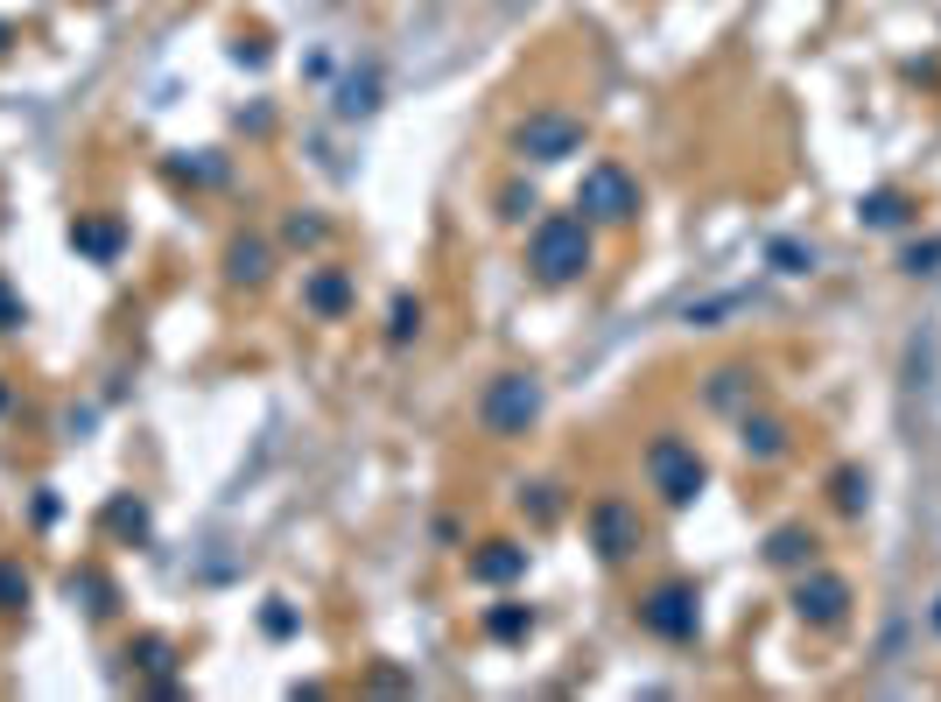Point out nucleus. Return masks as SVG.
Instances as JSON below:
<instances>
[{
    "instance_id": "ddd939ff",
    "label": "nucleus",
    "mask_w": 941,
    "mask_h": 702,
    "mask_svg": "<svg viewBox=\"0 0 941 702\" xmlns=\"http://www.w3.org/2000/svg\"><path fill=\"white\" fill-rule=\"evenodd\" d=\"M745 450H752V457H780V450H787V429H780V422H752V414H745Z\"/></svg>"
},
{
    "instance_id": "4468645a",
    "label": "nucleus",
    "mask_w": 941,
    "mask_h": 702,
    "mask_svg": "<svg viewBox=\"0 0 941 702\" xmlns=\"http://www.w3.org/2000/svg\"><path fill=\"white\" fill-rule=\"evenodd\" d=\"M773 268H780V274H809L815 253H809V246H794V239H773Z\"/></svg>"
},
{
    "instance_id": "0eeeda50",
    "label": "nucleus",
    "mask_w": 941,
    "mask_h": 702,
    "mask_svg": "<svg viewBox=\"0 0 941 702\" xmlns=\"http://www.w3.org/2000/svg\"><path fill=\"white\" fill-rule=\"evenodd\" d=\"M843 612H851V583L830 576V569L794 591V618H801V625H843Z\"/></svg>"
},
{
    "instance_id": "20e7f679",
    "label": "nucleus",
    "mask_w": 941,
    "mask_h": 702,
    "mask_svg": "<svg viewBox=\"0 0 941 702\" xmlns=\"http://www.w3.org/2000/svg\"><path fill=\"white\" fill-rule=\"evenodd\" d=\"M576 212H590V218H605V225H625L632 212H640V183H632L619 162H598L584 176V190H576Z\"/></svg>"
},
{
    "instance_id": "9d476101",
    "label": "nucleus",
    "mask_w": 941,
    "mask_h": 702,
    "mask_svg": "<svg viewBox=\"0 0 941 702\" xmlns=\"http://www.w3.org/2000/svg\"><path fill=\"white\" fill-rule=\"evenodd\" d=\"M527 569V548H513V541H492L485 555H471V576L478 583H513Z\"/></svg>"
},
{
    "instance_id": "39448f33",
    "label": "nucleus",
    "mask_w": 941,
    "mask_h": 702,
    "mask_svg": "<svg viewBox=\"0 0 941 702\" xmlns=\"http://www.w3.org/2000/svg\"><path fill=\"white\" fill-rule=\"evenodd\" d=\"M513 148L534 162H563L584 148V120H563V112H534V120H521V134H513Z\"/></svg>"
},
{
    "instance_id": "aec40b11",
    "label": "nucleus",
    "mask_w": 941,
    "mask_h": 702,
    "mask_svg": "<svg viewBox=\"0 0 941 702\" xmlns=\"http://www.w3.org/2000/svg\"><path fill=\"white\" fill-rule=\"evenodd\" d=\"M14 597H29V576H14V569H0V604L14 612Z\"/></svg>"
},
{
    "instance_id": "6e6552de",
    "label": "nucleus",
    "mask_w": 941,
    "mask_h": 702,
    "mask_svg": "<svg viewBox=\"0 0 941 702\" xmlns=\"http://www.w3.org/2000/svg\"><path fill=\"white\" fill-rule=\"evenodd\" d=\"M590 534H598V548H605V562H625L632 548H640V514H625L619 499H605L598 514H590Z\"/></svg>"
},
{
    "instance_id": "9b49d317",
    "label": "nucleus",
    "mask_w": 941,
    "mask_h": 702,
    "mask_svg": "<svg viewBox=\"0 0 941 702\" xmlns=\"http://www.w3.org/2000/svg\"><path fill=\"white\" fill-rule=\"evenodd\" d=\"M766 555H773L780 569H794V562H809V555H815V541L801 534V527H780V534L766 541Z\"/></svg>"
},
{
    "instance_id": "6ab92c4d",
    "label": "nucleus",
    "mask_w": 941,
    "mask_h": 702,
    "mask_svg": "<svg viewBox=\"0 0 941 702\" xmlns=\"http://www.w3.org/2000/svg\"><path fill=\"white\" fill-rule=\"evenodd\" d=\"M492 633L499 639H521L527 633V612H513V604H506V612H492Z\"/></svg>"
},
{
    "instance_id": "f257e3e1",
    "label": "nucleus",
    "mask_w": 941,
    "mask_h": 702,
    "mask_svg": "<svg viewBox=\"0 0 941 702\" xmlns=\"http://www.w3.org/2000/svg\"><path fill=\"white\" fill-rule=\"evenodd\" d=\"M527 268L542 274L548 289H563V281L590 274V225L569 218V212L542 218V225H534V239H527Z\"/></svg>"
},
{
    "instance_id": "dca6fc26",
    "label": "nucleus",
    "mask_w": 941,
    "mask_h": 702,
    "mask_svg": "<svg viewBox=\"0 0 941 702\" xmlns=\"http://www.w3.org/2000/svg\"><path fill=\"white\" fill-rule=\"evenodd\" d=\"M415 331H421V302H408V295H400V302H394V324H387V337H394V345H408Z\"/></svg>"
},
{
    "instance_id": "f03ea898",
    "label": "nucleus",
    "mask_w": 941,
    "mask_h": 702,
    "mask_svg": "<svg viewBox=\"0 0 941 702\" xmlns=\"http://www.w3.org/2000/svg\"><path fill=\"white\" fill-rule=\"evenodd\" d=\"M542 414V379L527 372H506L485 387V408H478V422H485L492 435H527V422Z\"/></svg>"
},
{
    "instance_id": "f3484780",
    "label": "nucleus",
    "mask_w": 941,
    "mask_h": 702,
    "mask_svg": "<svg viewBox=\"0 0 941 702\" xmlns=\"http://www.w3.org/2000/svg\"><path fill=\"white\" fill-rule=\"evenodd\" d=\"M836 506L843 514H864V478L857 471H836Z\"/></svg>"
},
{
    "instance_id": "2eb2a0df",
    "label": "nucleus",
    "mask_w": 941,
    "mask_h": 702,
    "mask_svg": "<svg viewBox=\"0 0 941 702\" xmlns=\"http://www.w3.org/2000/svg\"><path fill=\"white\" fill-rule=\"evenodd\" d=\"M338 112L352 120V112H373V71H359L352 85H344V99H338Z\"/></svg>"
},
{
    "instance_id": "412c9836",
    "label": "nucleus",
    "mask_w": 941,
    "mask_h": 702,
    "mask_svg": "<svg viewBox=\"0 0 941 702\" xmlns=\"http://www.w3.org/2000/svg\"><path fill=\"white\" fill-rule=\"evenodd\" d=\"M78 246H85V253H113V233H106V225H85Z\"/></svg>"
},
{
    "instance_id": "1a4fd4ad",
    "label": "nucleus",
    "mask_w": 941,
    "mask_h": 702,
    "mask_svg": "<svg viewBox=\"0 0 941 702\" xmlns=\"http://www.w3.org/2000/svg\"><path fill=\"white\" fill-rule=\"evenodd\" d=\"M857 218L872 225V233H899V225L913 218V197L907 190H872V197H857Z\"/></svg>"
},
{
    "instance_id": "423d86ee",
    "label": "nucleus",
    "mask_w": 941,
    "mask_h": 702,
    "mask_svg": "<svg viewBox=\"0 0 941 702\" xmlns=\"http://www.w3.org/2000/svg\"><path fill=\"white\" fill-rule=\"evenodd\" d=\"M640 625L646 633H661V639H696V591H688V583H661L654 597L640 604Z\"/></svg>"
},
{
    "instance_id": "4be33fe9",
    "label": "nucleus",
    "mask_w": 941,
    "mask_h": 702,
    "mask_svg": "<svg viewBox=\"0 0 941 702\" xmlns=\"http://www.w3.org/2000/svg\"><path fill=\"white\" fill-rule=\"evenodd\" d=\"M934 260H941V246H913V253H907V274H928Z\"/></svg>"
},
{
    "instance_id": "5701e85b",
    "label": "nucleus",
    "mask_w": 941,
    "mask_h": 702,
    "mask_svg": "<svg viewBox=\"0 0 941 702\" xmlns=\"http://www.w3.org/2000/svg\"><path fill=\"white\" fill-rule=\"evenodd\" d=\"M934 625H941V612H934Z\"/></svg>"
},
{
    "instance_id": "a211bd4d",
    "label": "nucleus",
    "mask_w": 941,
    "mask_h": 702,
    "mask_svg": "<svg viewBox=\"0 0 941 702\" xmlns=\"http://www.w3.org/2000/svg\"><path fill=\"white\" fill-rule=\"evenodd\" d=\"M260 246H233V281H260Z\"/></svg>"
},
{
    "instance_id": "f8f14e48",
    "label": "nucleus",
    "mask_w": 941,
    "mask_h": 702,
    "mask_svg": "<svg viewBox=\"0 0 941 702\" xmlns=\"http://www.w3.org/2000/svg\"><path fill=\"white\" fill-rule=\"evenodd\" d=\"M310 302H317L323 316H344V302H352V281H344V274H317V281H310Z\"/></svg>"
},
{
    "instance_id": "7ed1b4c3",
    "label": "nucleus",
    "mask_w": 941,
    "mask_h": 702,
    "mask_svg": "<svg viewBox=\"0 0 941 702\" xmlns=\"http://www.w3.org/2000/svg\"><path fill=\"white\" fill-rule=\"evenodd\" d=\"M646 478H654V492L667 506H688L703 492V457L688 443H675V435H661V443L646 450Z\"/></svg>"
}]
</instances>
